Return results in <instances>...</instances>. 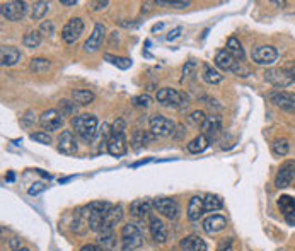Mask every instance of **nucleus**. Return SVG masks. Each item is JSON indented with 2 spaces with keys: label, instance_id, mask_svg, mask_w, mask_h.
<instances>
[{
  "label": "nucleus",
  "instance_id": "nucleus-26",
  "mask_svg": "<svg viewBox=\"0 0 295 251\" xmlns=\"http://www.w3.org/2000/svg\"><path fill=\"white\" fill-rule=\"evenodd\" d=\"M225 50L229 52L238 62H244V48H243V44L239 43L238 38H229V39H227V48H225Z\"/></svg>",
  "mask_w": 295,
  "mask_h": 251
},
{
  "label": "nucleus",
  "instance_id": "nucleus-8",
  "mask_svg": "<svg viewBox=\"0 0 295 251\" xmlns=\"http://www.w3.org/2000/svg\"><path fill=\"white\" fill-rule=\"evenodd\" d=\"M278 58V52L276 48L270 46V44H261L253 50V62L258 65H271Z\"/></svg>",
  "mask_w": 295,
  "mask_h": 251
},
{
  "label": "nucleus",
  "instance_id": "nucleus-15",
  "mask_svg": "<svg viewBox=\"0 0 295 251\" xmlns=\"http://www.w3.org/2000/svg\"><path fill=\"white\" fill-rule=\"evenodd\" d=\"M106 149L114 158H122V156L127 154V138H125V133H113Z\"/></svg>",
  "mask_w": 295,
  "mask_h": 251
},
{
  "label": "nucleus",
  "instance_id": "nucleus-23",
  "mask_svg": "<svg viewBox=\"0 0 295 251\" xmlns=\"http://www.w3.org/2000/svg\"><path fill=\"white\" fill-rule=\"evenodd\" d=\"M202 130H203V135H208V137H215L218 132L222 130V120L220 116L217 115H210L205 118V122L202 125Z\"/></svg>",
  "mask_w": 295,
  "mask_h": 251
},
{
  "label": "nucleus",
  "instance_id": "nucleus-6",
  "mask_svg": "<svg viewBox=\"0 0 295 251\" xmlns=\"http://www.w3.org/2000/svg\"><path fill=\"white\" fill-rule=\"evenodd\" d=\"M84 33V22L79 17H72L62 29V39L67 44H72L80 38V34Z\"/></svg>",
  "mask_w": 295,
  "mask_h": 251
},
{
  "label": "nucleus",
  "instance_id": "nucleus-37",
  "mask_svg": "<svg viewBox=\"0 0 295 251\" xmlns=\"http://www.w3.org/2000/svg\"><path fill=\"white\" fill-rule=\"evenodd\" d=\"M278 207L280 210L283 212L285 215H287L290 210H292L295 207V198H292V196H288V195H283V196H280V200H278Z\"/></svg>",
  "mask_w": 295,
  "mask_h": 251
},
{
  "label": "nucleus",
  "instance_id": "nucleus-56",
  "mask_svg": "<svg viewBox=\"0 0 295 251\" xmlns=\"http://www.w3.org/2000/svg\"><path fill=\"white\" fill-rule=\"evenodd\" d=\"M171 251H176V249H171Z\"/></svg>",
  "mask_w": 295,
  "mask_h": 251
},
{
  "label": "nucleus",
  "instance_id": "nucleus-16",
  "mask_svg": "<svg viewBox=\"0 0 295 251\" xmlns=\"http://www.w3.org/2000/svg\"><path fill=\"white\" fill-rule=\"evenodd\" d=\"M123 219V209L122 205H111V207L106 210L104 215V226H102L101 231H113V227Z\"/></svg>",
  "mask_w": 295,
  "mask_h": 251
},
{
  "label": "nucleus",
  "instance_id": "nucleus-25",
  "mask_svg": "<svg viewBox=\"0 0 295 251\" xmlns=\"http://www.w3.org/2000/svg\"><path fill=\"white\" fill-rule=\"evenodd\" d=\"M89 214H91L89 205L86 209H80V210L75 212V221H74V229L75 231L84 232L86 229H89Z\"/></svg>",
  "mask_w": 295,
  "mask_h": 251
},
{
  "label": "nucleus",
  "instance_id": "nucleus-51",
  "mask_svg": "<svg viewBox=\"0 0 295 251\" xmlns=\"http://www.w3.org/2000/svg\"><path fill=\"white\" fill-rule=\"evenodd\" d=\"M285 221H287L290 226H295V207L290 210L287 215H285Z\"/></svg>",
  "mask_w": 295,
  "mask_h": 251
},
{
  "label": "nucleus",
  "instance_id": "nucleus-45",
  "mask_svg": "<svg viewBox=\"0 0 295 251\" xmlns=\"http://www.w3.org/2000/svg\"><path fill=\"white\" fill-rule=\"evenodd\" d=\"M232 72L239 74L241 77H248V75H249V69L243 65V62H235V65H234V69H232Z\"/></svg>",
  "mask_w": 295,
  "mask_h": 251
},
{
  "label": "nucleus",
  "instance_id": "nucleus-22",
  "mask_svg": "<svg viewBox=\"0 0 295 251\" xmlns=\"http://www.w3.org/2000/svg\"><path fill=\"white\" fill-rule=\"evenodd\" d=\"M225 226H227V221L222 215H210V217L205 219V222H203V229L205 232H208V234L220 232L222 229H225Z\"/></svg>",
  "mask_w": 295,
  "mask_h": 251
},
{
  "label": "nucleus",
  "instance_id": "nucleus-18",
  "mask_svg": "<svg viewBox=\"0 0 295 251\" xmlns=\"http://www.w3.org/2000/svg\"><path fill=\"white\" fill-rule=\"evenodd\" d=\"M19 60H21V52L17 50L16 46H7V44H4V46L0 48V62H2L4 67H12Z\"/></svg>",
  "mask_w": 295,
  "mask_h": 251
},
{
  "label": "nucleus",
  "instance_id": "nucleus-32",
  "mask_svg": "<svg viewBox=\"0 0 295 251\" xmlns=\"http://www.w3.org/2000/svg\"><path fill=\"white\" fill-rule=\"evenodd\" d=\"M152 140H154V135H150L149 132H144V130H138L133 133V147L135 149H140L142 145H147Z\"/></svg>",
  "mask_w": 295,
  "mask_h": 251
},
{
  "label": "nucleus",
  "instance_id": "nucleus-27",
  "mask_svg": "<svg viewBox=\"0 0 295 251\" xmlns=\"http://www.w3.org/2000/svg\"><path fill=\"white\" fill-rule=\"evenodd\" d=\"M99 244L102 246L104 251H111L118 248V243H116V236L113 231H101L99 232Z\"/></svg>",
  "mask_w": 295,
  "mask_h": 251
},
{
  "label": "nucleus",
  "instance_id": "nucleus-55",
  "mask_svg": "<svg viewBox=\"0 0 295 251\" xmlns=\"http://www.w3.org/2000/svg\"><path fill=\"white\" fill-rule=\"evenodd\" d=\"M21 251H29V249H26V248H22V249H21Z\"/></svg>",
  "mask_w": 295,
  "mask_h": 251
},
{
  "label": "nucleus",
  "instance_id": "nucleus-31",
  "mask_svg": "<svg viewBox=\"0 0 295 251\" xmlns=\"http://www.w3.org/2000/svg\"><path fill=\"white\" fill-rule=\"evenodd\" d=\"M222 75L218 74L215 69H212L210 65H205L203 67V80L207 84H212V86H215V84H220L222 82Z\"/></svg>",
  "mask_w": 295,
  "mask_h": 251
},
{
  "label": "nucleus",
  "instance_id": "nucleus-40",
  "mask_svg": "<svg viewBox=\"0 0 295 251\" xmlns=\"http://www.w3.org/2000/svg\"><path fill=\"white\" fill-rule=\"evenodd\" d=\"M75 110H77V106H75V103L72 101H60V111H62V116H70L75 113Z\"/></svg>",
  "mask_w": 295,
  "mask_h": 251
},
{
  "label": "nucleus",
  "instance_id": "nucleus-7",
  "mask_svg": "<svg viewBox=\"0 0 295 251\" xmlns=\"http://www.w3.org/2000/svg\"><path fill=\"white\" fill-rule=\"evenodd\" d=\"M154 209L157 210L159 214H162L164 217L171 219V221H176L180 217V204L172 198H155L154 200Z\"/></svg>",
  "mask_w": 295,
  "mask_h": 251
},
{
  "label": "nucleus",
  "instance_id": "nucleus-3",
  "mask_svg": "<svg viewBox=\"0 0 295 251\" xmlns=\"http://www.w3.org/2000/svg\"><path fill=\"white\" fill-rule=\"evenodd\" d=\"M265 80L270 82L275 87H288L290 84L295 80V70H292L290 67H281V69H270L266 70Z\"/></svg>",
  "mask_w": 295,
  "mask_h": 251
},
{
  "label": "nucleus",
  "instance_id": "nucleus-2",
  "mask_svg": "<svg viewBox=\"0 0 295 251\" xmlns=\"http://www.w3.org/2000/svg\"><path fill=\"white\" fill-rule=\"evenodd\" d=\"M144 244V236H142L140 229L133 224H127L123 226L122 234H120V249L122 251H133L138 249Z\"/></svg>",
  "mask_w": 295,
  "mask_h": 251
},
{
  "label": "nucleus",
  "instance_id": "nucleus-17",
  "mask_svg": "<svg viewBox=\"0 0 295 251\" xmlns=\"http://www.w3.org/2000/svg\"><path fill=\"white\" fill-rule=\"evenodd\" d=\"M152 207H154V202L147 198H138L132 202V205H130V214L135 219H144L152 212Z\"/></svg>",
  "mask_w": 295,
  "mask_h": 251
},
{
  "label": "nucleus",
  "instance_id": "nucleus-21",
  "mask_svg": "<svg viewBox=\"0 0 295 251\" xmlns=\"http://www.w3.org/2000/svg\"><path fill=\"white\" fill-rule=\"evenodd\" d=\"M181 249L183 251H207V243H205V239H202L200 236H186L185 239L180 243Z\"/></svg>",
  "mask_w": 295,
  "mask_h": 251
},
{
  "label": "nucleus",
  "instance_id": "nucleus-47",
  "mask_svg": "<svg viewBox=\"0 0 295 251\" xmlns=\"http://www.w3.org/2000/svg\"><path fill=\"white\" fill-rule=\"evenodd\" d=\"M181 33H183V29H181V28H174L172 31H169V34L166 36V39H167V41H174V39L180 38Z\"/></svg>",
  "mask_w": 295,
  "mask_h": 251
},
{
  "label": "nucleus",
  "instance_id": "nucleus-49",
  "mask_svg": "<svg viewBox=\"0 0 295 251\" xmlns=\"http://www.w3.org/2000/svg\"><path fill=\"white\" fill-rule=\"evenodd\" d=\"M31 122H34V115H33V111H28V113L22 116V125H24V127H29Z\"/></svg>",
  "mask_w": 295,
  "mask_h": 251
},
{
  "label": "nucleus",
  "instance_id": "nucleus-4",
  "mask_svg": "<svg viewBox=\"0 0 295 251\" xmlns=\"http://www.w3.org/2000/svg\"><path fill=\"white\" fill-rule=\"evenodd\" d=\"M157 103L169 108H181V106H186L188 97L183 92L176 91V89L164 87L157 91Z\"/></svg>",
  "mask_w": 295,
  "mask_h": 251
},
{
  "label": "nucleus",
  "instance_id": "nucleus-52",
  "mask_svg": "<svg viewBox=\"0 0 295 251\" xmlns=\"http://www.w3.org/2000/svg\"><path fill=\"white\" fill-rule=\"evenodd\" d=\"M108 0H104V2H91V6L94 11H101V9H104V7H108Z\"/></svg>",
  "mask_w": 295,
  "mask_h": 251
},
{
  "label": "nucleus",
  "instance_id": "nucleus-28",
  "mask_svg": "<svg viewBox=\"0 0 295 251\" xmlns=\"http://www.w3.org/2000/svg\"><path fill=\"white\" fill-rule=\"evenodd\" d=\"M72 99L75 103H79V105H82V106L91 105V103L94 101V92H91L89 89H74Z\"/></svg>",
  "mask_w": 295,
  "mask_h": 251
},
{
  "label": "nucleus",
  "instance_id": "nucleus-50",
  "mask_svg": "<svg viewBox=\"0 0 295 251\" xmlns=\"http://www.w3.org/2000/svg\"><path fill=\"white\" fill-rule=\"evenodd\" d=\"M195 69H196V64H195V62H188L186 67L183 69V74H185V75H191V72H193Z\"/></svg>",
  "mask_w": 295,
  "mask_h": 251
},
{
  "label": "nucleus",
  "instance_id": "nucleus-41",
  "mask_svg": "<svg viewBox=\"0 0 295 251\" xmlns=\"http://www.w3.org/2000/svg\"><path fill=\"white\" fill-rule=\"evenodd\" d=\"M133 105L137 108H149L152 105V97L149 94H140V96L133 97Z\"/></svg>",
  "mask_w": 295,
  "mask_h": 251
},
{
  "label": "nucleus",
  "instance_id": "nucleus-9",
  "mask_svg": "<svg viewBox=\"0 0 295 251\" xmlns=\"http://www.w3.org/2000/svg\"><path fill=\"white\" fill-rule=\"evenodd\" d=\"M2 17L7 21H21L22 16L26 14V2H16V0H11V2H4L2 4Z\"/></svg>",
  "mask_w": 295,
  "mask_h": 251
},
{
  "label": "nucleus",
  "instance_id": "nucleus-12",
  "mask_svg": "<svg viewBox=\"0 0 295 251\" xmlns=\"http://www.w3.org/2000/svg\"><path fill=\"white\" fill-rule=\"evenodd\" d=\"M293 178H295V163L288 161V163H285L280 168V171L276 173L275 185L276 188H287L290 183L293 181Z\"/></svg>",
  "mask_w": 295,
  "mask_h": 251
},
{
  "label": "nucleus",
  "instance_id": "nucleus-14",
  "mask_svg": "<svg viewBox=\"0 0 295 251\" xmlns=\"http://www.w3.org/2000/svg\"><path fill=\"white\" fill-rule=\"evenodd\" d=\"M104 36H106V28L104 24H101V22H97L96 26H94V31L92 34L89 36V39L84 44V50L86 52H96L99 50V46L104 41Z\"/></svg>",
  "mask_w": 295,
  "mask_h": 251
},
{
  "label": "nucleus",
  "instance_id": "nucleus-33",
  "mask_svg": "<svg viewBox=\"0 0 295 251\" xmlns=\"http://www.w3.org/2000/svg\"><path fill=\"white\" fill-rule=\"evenodd\" d=\"M50 9V4L48 2H34L33 9H31V19L33 21H39L41 17H44V14Z\"/></svg>",
  "mask_w": 295,
  "mask_h": 251
},
{
  "label": "nucleus",
  "instance_id": "nucleus-39",
  "mask_svg": "<svg viewBox=\"0 0 295 251\" xmlns=\"http://www.w3.org/2000/svg\"><path fill=\"white\" fill-rule=\"evenodd\" d=\"M106 60H111V64H114L116 67H120V69H128V67H132V60L130 58H122V57H111V55H106Z\"/></svg>",
  "mask_w": 295,
  "mask_h": 251
},
{
  "label": "nucleus",
  "instance_id": "nucleus-44",
  "mask_svg": "<svg viewBox=\"0 0 295 251\" xmlns=\"http://www.w3.org/2000/svg\"><path fill=\"white\" fill-rule=\"evenodd\" d=\"M155 6H166V7L186 9V7H190V2H162V0H159V2H155Z\"/></svg>",
  "mask_w": 295,
  "mask_h": 251
},
{
  "label": "nucleus",
  "instance_id": "nucleus-54",
  "mask_svg": "<svg viewBox=\"0 0 295 251\" xmlns=\"http://www.w3.org/2000/svg\"><path fill=\"white\" fill-rule=\"evenodd\" d=\"M60 4L62 6L70 7V6H77V0H60Z\"/></svg>",
  "mask_w": 295,
  "mask_h": 251
},
{
  "label": "nucleus",
  "instance_id": "nucleus-1",
  "mask_svg": "<svg viewBox=\"0 0 295 251\" xmlns=\"http://www.w3.org/2000/svg\"><path fill=\"white\" fill-rule=\"evenodd\" d=\"M72 127L75 133L86 142H92L97 135V118L94 115H79L72 118Z\"/></svg>",
  "mask_w": 295,
  "mask_h": 251
},
{
  "label": "nucleus",
  "instance_id": "nucleus-42",
  "mask_svg": "<svg viewBox=\"0 0 295 251\" xmlns=\"http://www.w3.org/2000/svg\"><path fill=\"white\" fill-rule=\"evenodd\" d=\"M31 138L36 140L39 143H44V145H50L51 143V137L48 132H36V133H31Z\"/></svg>",
  "mask_w": 295,
  "mask_h": 251
},
{
  "label": "nucleus",
  "instance_id": "nucleus-11",
  "mask_svg": "<svg viewBox=\"0 0 295 251\" xmlns=\"http://www.w3.org/2000/svg\"><path fill=\"white\" fill-rule=\"evenodd\" d=\"M39 125L44 128V130H58L64 127V116L58 110H48L44 111L41 115V118H39Z\"/></svg>",
  "mask_w": 295,
  "mask_h": 251
},
{
  "label": "nucleus",
  "instance_id": "nucleus-29",
  "mask_svg": "<svg viewBox=\"0 0 295 251\" xmlns=\"http://www.w3.org/2000/svg\"><path fill=\"white\" fill-rule=\"evenodd\" d=\"M203 205H205V212H217L223 207V202L218 195H212L208 193L203 198Z\"/></svg>",
  "mask_w": 295,
  "mask_h": 251
},
{
  "label": "nucleus",
  "instance_id": "nucleus-34",
  "mask_svg": "<svg viewBox=\"0 0 295 251\" xmlns=\"http://www.w3.org/2000/svg\"><path fill=\"white\" fill-rule=\"evenodd\" d=\"M29 67H31V70H33V72H36V74H41V72H46L48 69H50L51 64H50V60H46V58L38 57V58H33V60H31Z\"/></svg>",
  "mask_w": 295,
  "mask_h": 251
},
{
  "label": "nucleus",
  "instance_id": "nucleus-43",
  "mask_svg": "<svg viewBox=\"0 0 295 251\" xmlns=\"http://www.w3.org/2000/svg\"><path fill=\"white\" fill-rule=\"evenodd\" d=\"M39 33L41 34H46V36H51L55 33V26H53L51 21H44L41 24V28H39Z\"/></svg>",
  "mask_w": 295,
  "mask_h": 251
},
{
  "label": "nucleus",
  "instance_id": "nucleus-10",
  "mask_svg": "<svg viewBox=\"0 0 295 251\" xmlns=\"http://www.w3.org/2000/svg\"><path fill=\"white\" fill-rule=\"evenodd\" d=\"M271 103L278 106L280 110L288 111V113H295V92H271L270 94Z\"/></svg>",
  "mask_w": 295,
  "mask_h": 251
},
{
  "label": "nucleus",
  "instance_id": "nucleus-20",
  "mask_svg": "<svg viewBox=\"0 0 295 251\" xmlns=\"http://www.w3.org/2000/svg\"><path fill=\"white\" fill-rule=\"evenodd\" d=\"M150 234L154 237V241L157 243H166L167 241V227L160 219L152 217L150 219Z\"/></svg>",
  "mask_w": 295,
  "mask_h": 251
},
{
  "label": "nucleus",
  "instance_id": "nucleus-30",
  "mask_svg": "<svg viewBox=\"0 0 295 251\" xmlns=\"http://www.w3.org/2000/svg\"><path fill=\"white\" fill-rule=\"evenodd\" d=\"M207 147H208V137L203 135V133L198 137H195L193 140L188 143V150L193 152V154H200V152H203Z\"/></svg>",
  "mask_w": 295,
  "mask_h": 251
},
{
  "label": "nucleus",
  "instance_id": "nucleus-5",
  "mask_svg": "<svg viewBox=\"0 0 295 251\" xmlns=\"http://www.w3.org/2000/svg\"><path fill=\"white\" fill-rule=\"evenodd\" d=\"M149 125H150L152 133L159 137H169V135H172L174 130H176V123H174L172 120H169L167 116H162V115H152L149 120Z\"/></svg>",
  "mask_w": 295,
  "mask_h": 251
},
{
  "label": "nucleus",
  "instance_id": "nucleus-48",
  "mask_svg": "<svg viewBox=\"0 0 295 251\" xmlns=\"http://www.w3.org/2000/svg\"><path fill=\"white\" fill-rule=\"evenodd\" d=\"M123 130H125V123H123V120H116L114 125H113V133H125Z\"/></svg>",
  "mask_w": 295,
  "mask_h": 251
},
{
  "label": "nucleus",
  "instance_id": "nucleus-46",
  "mask_svg": "<svg viewBox=\"0 0 295 251\" xmlns=\"http://www.w3.org/2000/svg\"><path fill=\"white\" fill-rule=\"evenodd\" d=\"M44 190H46V185H44V183H34V185L29 188V195H38Z\"/></svg>",
  "mask_w": 295,
  "mask_h": 251
},
{
  "label": "nucleus",
  "instance_id": "nucleus-24",
  "mask_svg": "<svg viewBox=\"0 0 295 251\" xmlns=\"http://www.w3.org/2000/svg\"><path fill=\"white\" fill-rule=\"evenodd\" d=\"M235 62H238V60H235V58L232 57L227 50H220L215 55V65L220 70H223V72H229V70L234 69Z\"/></svg>",
  "mask_w": 295,
  "mask_h": 251
},
{
  "label": "nucleus",
  "instance_id": "nucleus-53",
  "mask_svg": "<svg viewBox=\"0 0 295 251\" xmlns=\"http://www.w3.org/2000/svg\"><path fill=\"white\" fill-rule=\"evenodd\" d=\"M80 251H104V249L96 244H84L82 248H80Z\"/></svg>",
  "mask_w": 295,
  "mask_h": 251
},
{
  "label": "nucleus",
  "instance_id": "nucleus-38",
  "mask_svg": "<svg viewBox=\"0 0 295 251\" xmlns=\"http://www.w3.org/2000/svg\"><path fill=\"white\" fill-rule=\"evenodd\" d=\"M205 118L207 116H205L203 111H193V113L188 116V122H190V125H193V127H202Z\"/></svg>",
  "mask_w": 295,
  "mask_h": 251
},
{
  "label": "nucleus",
  "instance_id": "nucleus-19",
  "mask_svg": "<svg viewBox=\"0 0 295 251\" xmlns=\"http://www.w3.org/2000/svg\"><path fill=\"white\" fill-rule=\"evenodd\" d=\"M205 212V205H203V198L198 195L191 196L190 204H188V219L190 221H200L202 219V215Z\"/></svg>",
  "mask_w": 295,
  "mask_h": 251
},
{
  "label": "nucleus",
  "instance_id": "nucleus-13",
  "mask_svg": "<svg viewBox=\"0 0 295 251\" xmlns=\"http://www.w3.org/2000/svg\"><path fill=\"white\" fill-rule=\"evenodd\" d=\"M77 140H75L74 133L70 130H65L62 132V135L58 137V150L65 156H74L77 152Z\"/></svg>",
  "mask_w": 295,
  "mask_h": 251
},
{
  "label": "nucleus",
  "instance_id": "nucleus-35",
  "mask_svg": "<svg viewBox=\"0 0 295 251\" xmlns=\"http://www.w3.org/2000/svg\"><path fill=\"white\" fill-rule=\"evenodd\" d=\"M22 43H24V46H28V48L39 46V43H41V33H39V31H29V33L24 36Z\"/></svg>",
  "mask_w": 295,
  "mask_h": 251
},
{
  "label": "nucleus",
  "instance_id": "nucleus-36",
  "mask_svg": "<svg viewBox=\"0 0 295 251\" xmlns=\"http://www.w3.org/2000/svg\"><path fill=\"white\" fill-rule=\"evenodd\" d=\"M271 147H273V152L276 156H287L288 149H290V143H288L287 138H276Z\"/></svg>",
  "mask_w": 295,
  "mask_h": 251
}]
</instances>
